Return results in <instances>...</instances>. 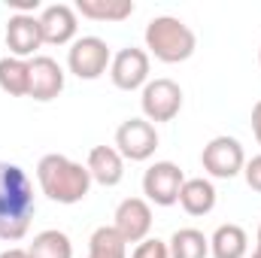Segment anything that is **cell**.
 Wrapping results in <instances>:
<instances>
[{"label":"cell","mask_w":261,"mask_h":258,"mask_svg":"<svg viewBox=\"0 0 261 258\" xmlns=\"http://www.w3.org/2000/svg\"><path fill=\"white\" fill-rule=\"evenodd\" d=\"M252 258H261V246H255V252H252Z\"/></svg>","instance_id":"obj_26"},{"label":"cell","mask_w":261,"mask_h":258,"mask_svg":"<svg viewBox=\"0 0 261 258\" xmlns=\"http://www.w3.org/2000/svg\"><path fill=\"white\" fill-rule=\"evenodd\" d=\"M140 107H143V119L146 122H173L182 110V88L173 82V79H149L143 85V94H140Z\"/></svg>","instance_id":"obj_5"},{"label":"cell","mask_w":261,"mask_h":258,"mask_svg":"<svg viewBox=\"0 0 261 258\" xmlns=\"http://www.w3.org/2000/svg\"><path fill=\"white\" fill-rule=\"evenodd\" d=\"M37 183H40V192L46 194L49 200L55 203H79L85 200L91 192V173L85 164L58 155V152H49L40 158L37 164Z\"/></svg>","instance_id":"obj_2"},{"label":"cell","mask_w":261,"mask_h":258,"mask_svg":"<svg viewBox=\"0 0 261 258\" xmlns=\"http://www.w3.org/2000/svg\"><path fill=\"white\" fill-rule=\"evenodd\" d=\"M40 31H43V43H49V46H67V43L76 40L79 15L67 3H52V6H46L40 12Z\"/></svg>","instance_id":"obj_13"},{"label":"cell","mask_w":261,"mask_h":258,"mask_svg":"<svg viewBox=\"0 0 261 258\" xmlns=\"http://www.w3.org/2000/svg\"><path fill=\"white\" fill-rule=\"evenodd\" d=\"M43 46V31H40V15L34 12H15L6 21V49L12 58H37V49Z\"/></svg>","instance_id":"obj_9"},{"label":"cell","mask_w":261,"mask_h":258,"mask_svg":"<svg viewBox=\"0 0 261 258\" xmlns=\"http://www.w3.org/2000/svg\"><path fill=\"white\" fill-rule=\"evenodd\" d=\"M146 49L149 55H155L161 64H182L195 55L197 37L195 31L176 18V15H155L146 24Z\"/></svg>","instance_id":"obj_3"},{"label":"cell","mask_w":261,"mask_h":258,"mask_svg":"<svg viewBox=\"0 0 261 258\" xmlns=\"http://www.w3.org/2000/svg\"><path fill=\"white\" fill-rule=\"evenodd\" d=\"M0 258H31L28 255V249H18V246H9V249H3Z\"/></svg>","instance_id":"obj_25"},{"label":"cell","mask_w":261,"mask_h":258,"mask_svg":"<svg viewBox=\"0 0 261 258\" xmlns=\"http://www.w3.org/2000/svg\"><path fill=\"white\" fill-rule=\"evenodd\" d=\"M116 149L125 161H149L158 149V131L146 119H128L116 131Z\"/></svg>","instance_id":"obj_8"},{"label":"cell","mask_w":261,"mask_h":258,"mask_svg":"<svg viewBox=\"0 0 261 258\" xmlns=\"http://www.w3.org/2000/svg\"><path fill=\"white\" fill-rule=\"evenodd\" d=\"M243 176H246V186L252 192L261 194V155H252L246 164H243Z\"/></svg>","instance_id":"obj_23"},{"label":"cell","mask_w":261,"mask_h":258,"mask_svg":"<svg viewBox=\"0 0 261 258\" xmlns=\"http://www.w3.org/2000/svg\"><path fill=\"white\" fill-rule=\"evenodd\" d=\"M64 91V70L55 58L49 55H37L31 58V82H28V97L49 104Z\"/></svg>","instance_id":"obj_12"},{"label":"cell","mask_w":261,"mask_h":258,"mask_svg":"<svg viewBox=\"0 0 261 258\" xmlns=\"http://www.w3.org/2000/svg\"><path fill=\"white\" fill-rule=\"evenodd\" d=\"M85 167L91 173V183H97L103 189H113L125 179V158L119 155L116 146H94L88 152Z\"/></svg>","instance_id":"obj_14"},{"label":"cell","mask_w":261,"mask_h":258,"mask_svg":"<svg viewBox=\"0 0 261 258\" xmlns=\"http://www.w3.org/2000/svg\"><path fill=\"white\" fill-rule=\"evenodd\" d=\"M167 249H170V258H206L210 237H203V231L197 228H179L167 240Z\"/></svg>","instance_id":"obj_20"},{"label":"cell","mask_w":261,"mask_h":258,"mask_svg":"<svg viewBox=\"0 0 261 258\" xmlns=\"http://www.w3.org/2000/svg\"><path fill=\"white\" fill-rule=\"evenodd\" d=\"M182 183H186V173L179 170V164H173V161H155L143 173V194L155 207H173V203H179Z\"/></svg>","instance_id":"obj_7"},{"label":"cell","mask_w":261,"mask_h":258,"mask_svg":"<svg viewBox=\"0 0 261 258\" xmlns=\"http://www.w3.org/2000/svg\"><path fill=\"white\" fill-rule=\"evenodd\" d=\"M252 134H255V140H258V146H261V100L252 107Z\"/></svg>","instance_id":"obj_24"},{"label":"cell","mask_w":261,"mask_h":258,"mask_svg":"<svg viewBox=\"0 0 261 258\" xmlns=\"http://www.w3.org/2000/svg\"><path fill=\"white\" fill-rule=\"evenodd\" d=\"M249 252V237L240 225L228 222V225H219L210 237V255L213 258H246Z\"/></svg>","instance_id":"obj_15"},{"label":"cell","mask_w":261,"mask_h":258,"mask_svg":"<svg viewBox=\"0 0 261 258\" xmlns=\"http://www.w3.org/2000/svg\"><path fill=\"white\" fill-rule=\"evenodd\" d=\"M113 228L125 237V243H143L152 231V207L146 197H125L116 207Z\"/></svg>","instance_id":"obj_11"},{"label":"cell","mask_w":261,"mask_h":258,"mask_svg":"<svg viewBox=\"0 0 261 258\" xmlns=\"http://www.w3.org/2000/svg\"><path fill=\"white\" fill-rule=\"evenodd\" d=\"M73 9L91 21H125L134 15V0H76Z\"/></svg>","instance_id":"obj_17"},{"label":"cell","mask_w":261,"mask_h":258,"mask_svg":"<svg viewBox=\"0 0 261 258\" xmlns=\"http://www.w3.org/2000/svg\"><path fill=\"white\" fill-rule=\"evenodd\" d=\"M113 64V52L100 37H76L67 52V67L76 79H100Z\"/></svg>","instance_id":"obj_4"},{"label":"cell","mask_w":261,"mask_h":258,"mask_svg":"<svg viewBox=\"0 0 261 258\" xmlns=\"http://www.w3.org/2000/svg\"><path fill=\"white\" fill-rule=\"evenodd\" d=\"M110 79L116 88L122 91H137L149 82V52L146 49H119L113 55V64H110Z\"/></svg>","instance_id":"obj_10"},{"label":"cell","mask_w":261,"mask_h":258,"mask_svg":"<svg viewBox=\"0 0 261 258\" xmlns=\"http://www.w3.org/2000/svg\"><path fill=\"white\" fill-rule=\"evenodd\" d=\"M88 258H128V243L113 225H100L88 237Z\"/></svg>","instance_id":"obj_19"},{"label":"cell","mask_w":261,"mask_h":258,"mask_svg":"<svg viewBox=\"0 0 261 258\" xmlns=\"http://www.w3.org/2000/svg\"><path fill=\"white\" fill-rule=\"evenodd\" d=\"M37 213L34 183L24 167L0 161V240L15 243L28 234L31 219Z\"/></svg>","instance_id":"obj_1"},{"label":"cell","mask_w":261,"mask_h":258,"mask_svg":"<svg viewBox=\"0 0 261 258\" xmlns=\"http://www.w3.org/2000/svg\"><path fill=\"white\" fill-rule=\"evenodd\" d=\"M28 255L31 258H73V243L64 231L58 228H49V231H40L34 237V243L28 246Z\"/></svg>","instance_id":"obj_21"},{"label":"cell","mask_w":261,"mask_h":258,"mask_svg":"<svg viewBox=\"0 0 261 258\" xmlns=\"http://www.w3.org/2000/svg\"><path fill=\"white\" fill-rule=\"evenodd\" d=\"M258 246H261V225H258Z\"/></svg>","instance_id":"obj_27"},{"label":"cell","mask_w":261,"mask_h":258,"mask_svg":"<svg viewBox=\"0 0 261 258\" xmlns=\"http://www.w3.org/2000/svg\"><path fill=\"white\" fill-rule=\"evenodd\" d=\"M28 82H31V61L24 58H0V91L9 97H28Z\"/></svg>","instance_id":"obj_18"},{"label":"cell","mask_w":261,"mask_h":258,"mask_svg":"<svg viewBox=\"0 0 261 258\" xmlns=\"http://www.w3.org/2000/svg\"><path fill=\"white\" fill-rule=\"evenodd\" d=\"M179 207L189 216H210L213 207H216V186L210 179H203V176L186 179L182 192H179Z\"/></svg>","instance_id":"obj_16"},{"label":"cell","mask_w":261,"mask_h":258,"mask_svg":"<svg viewBox=\"0 0 261 258\" xmlns=\"http://www.w3.org/2000/svg\"><path fill=\"white\" fill-rule=\"evenodd\" d=\"M258 64H261V49H258Z\"/></svg>","instance_id":"obj_28"},{"label":"cell","mask_w":261,"mask_h":258,"mask_svg":"<svg viewBox=\"0 0 261 258\" xmlns=\"http://www.w3.org/2000/svg\"><path fill=\"white\" fill-rule=\"evenodd\" d=\"M130 258H170V249H167L164 240H158V237H146L143 243L134 246Z\"/></svg>","instance_id":"obj_22"},{"label":"cell","mask_w":261,"mask_h":258,"mask_svg":"<svg viewBox=\"0 0 261 258\" xmlns=\"http://www.w3.org/2000/svg\"><path fill=\"white\" fill-rule=\"evenodd\" d=\"M200 164L203 170L213 176V179H234L237 173H243V164H246V152L240 146L237 137H213L203 152H200Z\"/></svg>","instance_id":"obj_6"}]
</instances>
